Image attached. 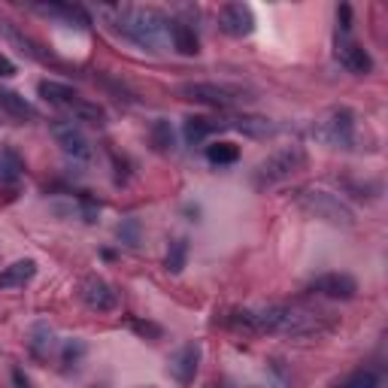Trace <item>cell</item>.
<instances>
[{
  "instance_id": "6da1fadb",
  "label": "cell",
  "mask_w": 388,
  "mask_h": 388,
  "mask_svg": "<svg viewBox=\"0 0 388 388\" xmlns=\"http://www.w3.org/2000/svg\"><path fill=\"white\" fill-rule=\"evenodd\" d=\"M225 322L249 334H288V337H325L337 328V318L325 309L304 304H270L261 309H234Z\"/></svg>"
},
{
  "instance_id": "7a4b0ae2",
  "label": "cell",
  "mask_w": 388,
  "mask_h": 388,
  "mask_svg": "<svg viewBox=\"0 0 388 388\" xmlns=\"http://www.w3.org/2000/svg\"><path fill=\"white\" fill-rule=\"evenodd\" d=\"M101 13L110 18V25L131 43H137L146 52H158L164 43L170 22L158 9H137V6H101Z\"/></svg>"
},
{
  "instance_id": "3957f363",
  "label": "cell",
  "mask_w": 388,
  "mask_h": 388,
  "mask_svg": "<svg viewBox=\"0 0 388 388\" xmlns=\"http://www.w3.org/2000/svg\"><path fill=\"white\" fill-rule=\"evenodd\" d=\"M306 164H309V155H306L304 146H285V149H276L273 155H267V158L252 170V186H255L258 191L283 186V182H288L295 173L306 170Z\"/></svg>"
},
{
  "instance_id": "277c9868",
  "label": "cell",
  "mask_w": 388,
  "mask_h": 388,
  "mask_svg": "<svg viewBox=\"0 0 388 388\" xmlns=\"http://www.w3.org/2000/svg\"><path fill=\"white\" fill-rule=\"evenodd\" d=\"M295 203L306 212V216L322 219L334 228H352L355 225V212L346 207V200L337 198V194H331V191H325V188H316V186L297 188Z\"/></svg>"
},
{
  "instance_id": "5b68a950",
  "label": "cell",
  "mask_w": 388,
  "mask_h": 388,
  "mask_svg": "<svg viewBox=\"0 0 388 388\" xmlns=\"http://www.w3.org/2000/svg\"><path fill=\"white\" fill-rule=\"evenodd\" d=\"M313 137L316 143L328 149H352L355 146V112L349 106H334L322 112L313 122Z\"/></svg>"
},
{
  "instance_id": "8992f818",
  "label": "cell",
  "mask_w": 388,
  "mask_h": 388,
  "mask_svg": "<svg viewBox=\"0 0 388 388\" xmlns=\"http://www.w3.org/2000/svg\"><path fill=\"white\" fill-rule=\"evenodd\" d=\"M176 94L182 101L191 103H203V106H216V110H228L237 101H246L242 97V89H234V85H219V82H182Z\"/></svg>"
},
{
  "instance_id": "52a82bcc",
  "label": "cell",
  "mask_w": 388,
  "mask_h": 388,
  "mask_svg": "<svg viewBox=\"0 0 388 388\" xmlns=\"http://www.w3.org/2000/svg\"><path fill=\"white\" fill-rule=\"evenodd\" d=\"M48 131H52L55 143L61 146V152L67 155V158H73V161H89L91 158V143L76 122L55 119L52 124H48Z\"/></svg>"
},
{
  "instance_id": "ba28073f",
  "label": "cell",
  "mask_w": 388,
  "mask_h": 388,
  "mask_svg": "<svg viewBox=\"0 0 388 388\" xmlns=\"http://www.w3.org/2000/svg\"><path fill=\"white\" fill-rule=\"evenodd\" d=\"M79 297H82L85 306L94 309V313H112V309L119 306V291H115V288L106 283V279H101V276L82 279Z\"/></svg>"
},
{
  "instance_id": "9c48e42d",
  "label": "cell",
  "mask_w": 388,
  "mask_h": 388,
  "mask_svg": "<svg viewBox=\"0 0 388 388\" xmlns=\"http://www.w3.org/2000/svg\"><path fill=\"white\" fill-rule=\"evenodd\" d=\"M309 291L322 297H331V300H352L358 295V283L355 276L349 273H322L309 283Z\"/></svg>"
},
{
  "instance_id": "30bf717a",
  "label": "cell",
  "mask_w": 388,
  "mask_h": 388,
  "mask_svg": "<svg viewBox=\"0 0 388 388\" xmlns=\"http://www.w3.org/2000/svg\"><path fill=\"white\" fill-rule=\"evenodd\" d=\"M219 27L228 37H249L255 31V15L246 4H225L219 9Z\"/></svg>"
},
{
  "instance_id": "8fae6325",
  "label": "cell",
  "mask_w": 388,
  "mask_h": 388,
  "mask_svg": "<svg viewBox=\"0 0 388 388\" xmlns=\"http://www.w3.org/2000/svg\"><path fill=\"white\" fill-rule=\"evenodd\" d=\"M0 34L6 37L13 46H18V52L22 55H27V58H34V61H43V64H58V58L48 52V48L43 46V43H37L34 37H27L25 31H18V27L13 25V22H4L0 18Z\"/></svg>"
},
{
  "instance_id": "7c38bea8",
  "label": "cell",
  "mask_w": 388,
  "mask_h": 388,
  "mask_svg": "<svg viewBox=\"0 0 388 388\" xmlns=\"http://www.w3.org/2000/svg\"><path fill=\"white\" fill-rule=\"evenodd\" d=\"M225 128L246 134V137H252V140H267L270 134H276V124L270 122L267 115H249V112L225 119Z\"/></svg>"
},
{
  "instance_id": "4fadbf2b",
  "label": "cell",
  "mask_w": 388,
  "mask_h": 388,
  "mask_svg": "<svg viewBox=\"0 0 388 388\" xmlns=\"http://www.w3.org/2000/svg\"><path fill=\"white\" fill-rule=\"evenodd\" d=\"M337 58H340V64L346 67L349 73H355V76H367L373 70V58L370 52H367L364 46H358V43H337Z\"/></svg>"
},
{
  "instance_id": "5bb4252c",
  "label": "cell",
  "mask_w": 388,
  "mask_h": 388,
  "mask_svg": "<svg viewBox=\"0 0 388 388\" xmlns=\"http://www.w3.org/2000/svg\"><path fill=\"white\" fill-rule=\"evenodd\" d=\"M198 364H200V343H186L176 355H173L170 373L176 376L182 385H188L194 380V373H198Z\"/></svg>"
},
{
  "instance_id": "9a60e30c",
  "label": "cell",
  "mask_w": 388,
  "mask_h": 388,
  "mask_svg": "<svg viewBox=\"0 0 388 388\" xmlns=\"http://www.w3.org/2000/svg\"><path fill=\"white\" fill-rule=\"evenodd\" d=\"M225 128V122L219 119H209V115H188L186 124H182V134H186V143L188 146H198L209 137V134H216Z\"/></svg>"
},
{
  "instance_id": "2e32d148",
  "label": "cell",
  "mask_w": 388,
  "mask_h": 388,
  "mask_svg": "<svg viewBox=\"0 0 388 388\" xmlns=\"http://www.w3.org/2000/svg\"><path fill=\"white\" fill-rule=\"evenodd\" d=\"M37 276V261L31 258H22V261H15V264H9L4 267V273H0V288H25L31 279Z\"/></svg>"
},
{
  "instance_id": "e0dca14e",
  "label": "cell",
  "mask_w": 388,
  "mask_h": 388,
  "mask_svg": "<svg viewBox=\"0 0 388 388\" xmlns=\"http://www.w3.org/2000/svg\"><path fill=\"white\" fill-rule=\"evenodd\" d=\"M34 13L48 15V18H61V22H76L79 27L89 25V15L82 13V6H73V4H31Z\"/></svg>"
},
{
  "instance_id": "ac0fdd59",
  "label": "cell",
  "mask_w": 388,
  "mask_h": 388,
  "mask_svg": "<svg viewBox=\"0 0 388 388\" xmlns=\"http://www.w3.org/2000/svg\"><path fill=\"white\" fill-rule=\"evenodd\" d=\"M170 40H173V48H176L179 55H198L200 52V40L198 34H194V27L186 25V22H170Z\"/></svg>"
},
{
  "instance_id": "d6986e66",
  "label": "cell",
  "mask_w": 388,
  "mask_h": 388,
  "mask_svg": "<svg viewBox=\"0 0 388 388\" xmlns=\"http://www.w3.org/2000/svg\"><path fill=\"white\" fill-rule=\"evenodd\" d=\"M37 91H40L43 101L55 103V106H64V110L79 97L76 89H70V85H64V82H55V79H43L40 85H37Z\"/></svg>"
},
{
  "instance_id": "ffe728a7",
  "label": "cell",
  "mask_w": 388,
  "mask_h": 388,
  "mask_svg": "<svg viewBox=\"0 0 388 388\" xmlns=\"http://www.w3.org/2000/svg\"><path fill=\"white\" fill-rule=\"evenodd\" d=\"M22 176H25V158L13 146H4V149H0V182L13 186V182H18Z\"/></svg>"
},
{
  "instance_id": "44dd1931",
  "label": "cell",
  "mask_w": 388,
  "mask_h": 388,
  "mask_svg": "<svg viewBox=\"0 0 388 388\" xmlns=\"http://www.w3.org/2000/svg\"><path fill=\"white\" fill-rule=\"evenodd\" d=\"M0 106H4V110L13 115V119H22V122H25V119H37V115H40L34 103H27L22 94H18V91H9V89H0Z\"/></svg>"
},
{
  "instance_id": "7402d4cb",
  "label": "cell",
  "mask_w": 388,
  "mask_h": 388,
  "mask_svg": "<svg viewBox=\"0 0 388 388\" xmlns=\"http://www.w3.org/2000/svg\"><path fill=\"white\" fill-rule=\"evenodd\" d=\"M52 346H55V334H52V328H48L46 322H37L31 331H27V349H31V355L34 358H43L52 352Z\"/></svg>"
},
{
  "instance_id": "603a6c76",
  "label": "cell",
  "mask_w": 388,
  "mask_h": 388,
  "mask_svg": "<svg viewBox=\"0 0 388 388\" xmlns=\"http://www.w3.org/2000/svg\"><path fill=\"white\" fill-rule=\"evenodd\" d=\"M67 110H70V115L76 122H89V124H97V128L106 124V110L101 103H94V101H82V97H76Z\"/></svg>"
},
{
  "instance_id": "cb8c5ba5",
  "label": "cell",
  "mask_w": 388,
  "mask_h": 388,
  "mask_svg": "<svg viewBox=\"0 0 388 388\" xmlns=\"http://www.w3.org/2000/svg\"><path fill=\"white\" fill-rule=\"evenodd\" d=\"M149 143H152V149L161 152V155L173 152V149H176V134H173V124L167 119H158L152 124V131H149Z\"/></svg>"
},
{
  "instance_id": "d4e9b609",
  "label": "cell",
  "mask_w": 388,
  "mask_h": 388,
  "mask_svg": "<svg viewBox=\"0 0 388 388\" xmlns=\"http://www.w3.org/2000/svg\"><path fill=\"white\" fill-rule=\"evenodd\" d=\"M188 264V240H173L170 249H167V261H164V267L170 270V273H182Z\"/></svg>"
},
{
  "instance_id": "484cf974",
  "label": "cell",
  "mask_w": 388,
  "mask_h": 388,
  "mask_svg": "<svg viewBox=\"0 0 388 388\" xmlns=\"http://www.w3.org/2000/svg\"><path fill=\"white\" fill-rule=\"evenodd\" d=\"M240 158V149L234 143H212L207 146V161L209 164H234Z\"/></svg>"
},
{
  "instance_id": "4316f807",
  "label": "cell",
  "mask_w": 388,
  "mask_h": 388,
  "mask_svg": "<svg viewBox=\"0 0 388 388\" xmlns=\"http://www.w3.org/2000/svg\"><path fill=\"white\" fill-rule=\"evenodd\" d=\"M337 388H382V380H380V373L376 370H355L343 385H337Z\"/></svg>"
},
{
  "instance_id": "83f0119b",
  "label": "cell",
  "mask_w": 388,
  "mask_h": 388,
  "mask_svg": "<svg viewBox=\"0 0 388 388\" xmlns=\"http://www.w3.org/2000/svg\"><path fill=\"white\" fill-rule=\"evenodd\" d=\"M115 234H119V240L124 242V246H140V234H143L140 219H124L122 225L115 228Z\"/></svg>"
},
{
  "instance_id": "f1b7e54d",
  "label": "cell",
  "mask_w": 388,
  "mask_h": 388,
  "mask_svg": "<svg viewBox=\"0 0 388 388\" xmlns=\"http://www.w3.org/2000/svg\"><path fill=\"white\" fill-rule=\"evenodd\" d=\"M128 328L143 340H161L164 337V328L155 325V322H146V318H128Z\"/></svg>"
},
{
  "instance_id": "f546056e",
  "label": "cell",
  "mask_w": 388,
  "mask_h": 388,
  "mask_svg": "<svg viewBox=\"0 0 388 388\" xmlns=\"http://www.w3.org/2000/svg\"><path fill=\"white\" fill-rule=\"evenodd\" d=\"M82 355H85V343H82V340H67V343H64V352H61L64 370H70L73 364H79Z\"/></svg>"
},
{
  "instance_id": "4dcf8cb0",
  "label": "cell",
  "mask_w": 388,
  "mask_h": 388,
  "mask_svg": "<svg viewBox=\"0 0 388 388\" xmlns=\"http://www.w3.org/2000/svg\"><path fill=\"white\" fill-rule=\"evenodd\" d=\"M79 209H82V219L89 221V225H94L97 216H101V203H94L89 194H82V198H79Z\"/></svg>"
},
{
  "instance_id": "1f68e13d",
  "label": "cell",
  "mask_w": 388,
  "mask_h": 388,
  "mask_svg": "<svg viewBox=\"0 0 388 388\" xmlns=\"http://www.w3.org/2000/svg\"><path fill=\"white\" fill-rule=\"evenodd\" d=\"M337 22H340V27H343V34L352 31V6H349V4H340V6H337Z\"/></svg>"
},
{
  "instance_id": "d6a6232c",
  "label": "cell",
  "mask_w": 388,
  "mask_h": 388,
  "mask_svg": "<svg viewBox=\"0 0 388 388\" xmlns=\"http://www.w3.org/2000/svg\"><path fill=\"white\" fill-rule=\"evenodd\" d=\"M15 73H18V67L9 61L4 52H0V76H4V79H9V76H15Z\"/></svg>"
},
{
  "instance_id": "836d02e7",
  "label": "cell",
  "mask_w": 388,
  "mask_h": 388,
  "mask_svg": "<svg viewBox=\"0 0 388 388\" xmlns=\"http://www.w3.org/2000/svg\"><path fill=\"white\" fill-rule=\"evenodd\" d=\"M13 380H15V388H31V382H27V376H25L22 370H18V367L13 370Z\"/></svg>"
},
{
  "instance_id": "e575fe53",
  "label": "cell",
  "mask_w": 388,
  "mask_h": 388,
  "mask_svg": "<svg viewBox=\"0 0 388 388\" xmlns=\"http://www.w3.org/2000/svg\"><path fill=\"white\" fill-rule=\"evenodd\" d=\"M91 388H101V385H91Z\"/></svg>"
}]
</instances>
